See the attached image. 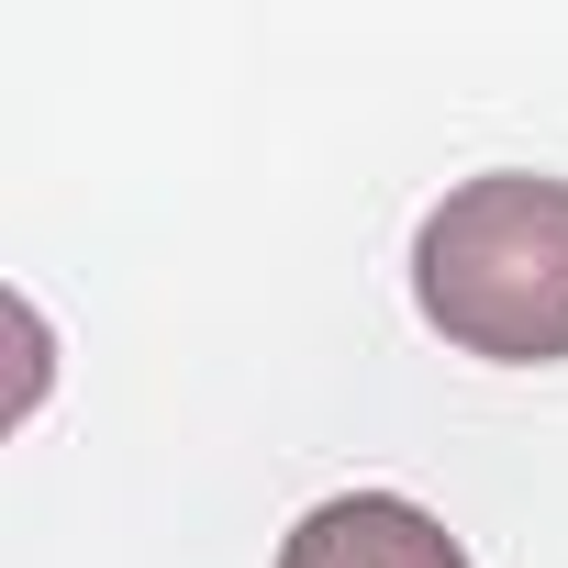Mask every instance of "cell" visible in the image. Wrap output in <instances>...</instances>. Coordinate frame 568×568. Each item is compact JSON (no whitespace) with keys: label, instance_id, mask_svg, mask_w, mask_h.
<instances>
[{"label":"cell","instance_id":"cell-1","mask_svg":"<svg viewBox=\"0 0 568 568\" xmlns=\"http://www.w3.org/2000/svg\"><path fill=\"white\" fill-rule=\"evenodd\" d=\"M413 302L457 357L557 368L568 357V179H535V168L457 179L413 234Z\"/></svg>","mask_w":568,"mask_h":568},{"label":"cell","instance_id":"cell-2","mask_svg":"<svg viewBox=\"0 0 568 568\" xmlns=\"http://www.w3.org/2000/svg\"><path fill=\"white\" fill-rule=\"evenodd\" d=\"M278 568H468V546L402 490H335L278 535Z\"/></svg>","mask_w":568,"mask_h":568}]
</instances>
